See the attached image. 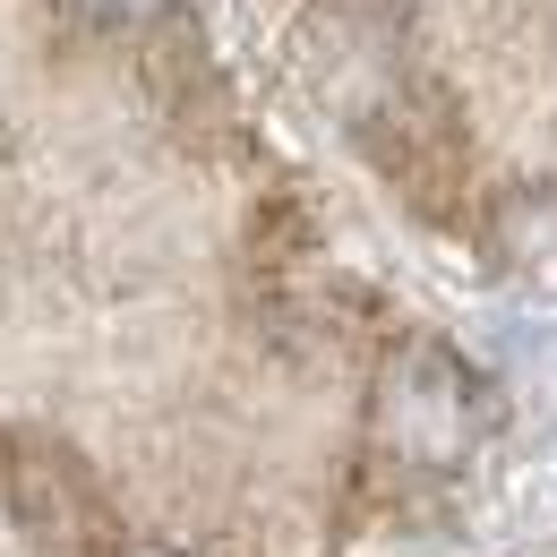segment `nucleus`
<instances>
[{
  "instance_id": "1",
  "label": "nucleus",
  "mask_w": 557,
  "mask_h": 557,
  "mask_svg": "<svg viewBox=\"0 0 557 557\" xmlns=\"http://www.w3.org/2000/svg\"><path fill=\"white\" fill-rule=\"evenodd\" d=\"M481 377L446 344H404L386 386H377V429L404 463H463V446L481 437Z\"/></svg>"
},
{
  "instance_id": "2",
  "label": "nucleus",
  "mask_w": 557,
  "mask_h": 557,
  "mask_svg": "<svg viewBox=\"0 0 557 557\" xmlns=\"http://www.w3.org/2000/svg\"><path fill=\"white\" fill-rule=\"evenodd\" d=\"M0 481H9L17 541H26L35 557H103L112 523H103V497H95V481H86V463H77L70 446H52V437H17Z\"/></svg>"
},
{
  "instance_id": "3",
  "label": "nucleus",
  "mask_w": 557,
  "mask_h": 557,
  "mask_svg": "<svg viewBox=\"0 0 557 557\" xmlns=\"http://www.w3.org/2000/svg\"><path fill=\"white\" fill-rule=\"evenodd\" d=\"M86 26H163L172 17V0H70Z\"/></svg>"
}]
</instances>
